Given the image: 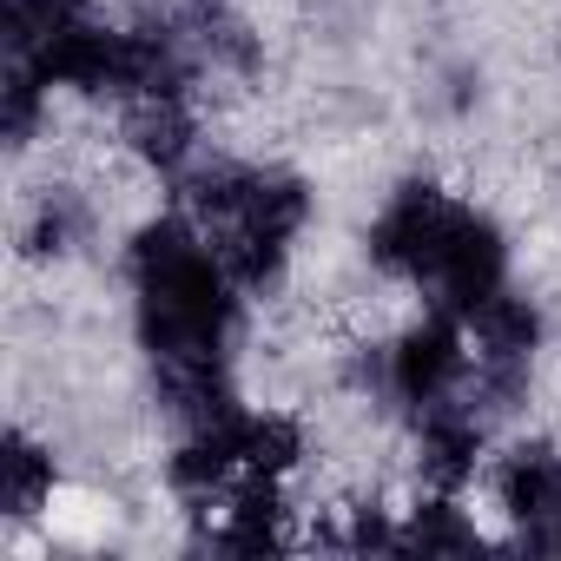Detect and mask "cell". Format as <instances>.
I'll return each instance as SVG.
<instances>
[{"label": "cell", "mask_w": 561, "mask_h": 561, "mask_svg": "<svg viewBox=\"0 0 561 561\" xmlns=\"http://www.w3.org/2000/svg\"><path fill=\"white\" fill-rule=\"evenodd\" d=\"M133 285H139V331L159 364L218 357L231 331V264L198 244L185 218H152L133 238Z\"/></svg>", "instance_id": "cell-1"}, {"label": "cell", "mask_w": 561, "mask_h": 561, "mask_svg": "<svg viewBox=\"0 0 561 561\" xmlns=\"http://www.w3.org/2000/svg\"><path fill=\"white\" fill-rule=\"evenodd\" d=\"M449 218H456V205H449L436 185H403V192L377 211V225H370V264L390 271V277H430Z\"/></svg>", "instance_id": "cell-2"}, {"label": "cell", "mask_w": 561, "mask_h": 561, "mask_svg": "<svg viewBox=\"0 0 561 561\" xmlns=\"http://www.w3.org/2000/svg\"><path fill=\"white\" fill-rule=\"evenodd\" d=\"M502 277H508V244H502V231H495L482 211L456 205V218H449V231H443V251H436V271H430V285H436L462 318H476V311L502 291Z\"/></svg>", "instance_id": "cell-3"}, {"label": "cell", "mask_w": 561, "mask_h": 561, "mask_svg": "<svg viewBox=\"0 0 561 561\" xmlns=\"http://www.w3.org/2000/svg\"><path fill=\"white\" fill-rule=\"evenodd\" d=\"M462 364H469V351H462V331L449 324V318H423V324H410L403 337H397V351H390V390L403 397V403H443L449 390H456V377H462Z\"/></svg>", "instance_id": "cell-4"}, {"label": "cell", "mask_w": 561, "mask_h": 561, "mask_svg": "<svg viewBox=\"0 0 561 561\" xmlns=\"http://www.w3.org/2000/svg\"><path fill=\"white\" fill-rule=\"evenodd\" d=\"M495 495L515 522L541 528V522H561V456L548 449H515L495 476Z\"/></svg>", "instance_id": "cell-5"}, {"label": "cell", "mask_w": 561, "mask_h": 561, "mask_svg": "<svg viewBox=\"0 0 561 561\" xmlns=\"http://www.w3.org/2000/svg\"><path fill=\"white\" fill-rule=\"evenodd\" d=\"M476 456H482V423L469 410L430 403V416H423V476L462 482V476H476Z\"/></svg>", "instance_id": "cell-6"}, {"label": "cell", "mask_w": 561, "mask_h": 561, "mask_svg": "<svg viewBox=\"0 0 561 561\" xmlns=\"http://www.w3.org/2000/svg\"><path fill=\"white\" fill-rule=\"evenodd\" d=\"M285 508H277V476H251L231 508H225V528H218V548H238V554H264V548H285Z\"/></svg>", "instance_id": "cell-7"}, {"label": "cell", "mask_w": 561, "mask_h": 561, "mask_svg": "<svg viewBox=\"0 0 561 561\" xmlns=\"http://www.w3.org/2000/svg\"><path fill=\"white\" fill-rule=\"evenodd\" d=\"M54 495V456L27 436H8V456H0V502L8 515H34Z\"/></svg>", "instance_id": "cell-8"}, {"label": "cell", "mask_w": 561, "mask_h": 561, "mask_svg": "<svg viewBox=\"0 0 561 561\" xmlns=\"http://www.w3.org/2000/svg\"><path fill=\"white\" fill-rule=\"evenodd\" d=\"M305 456V430L291 416H244V476H285Z\"/></svg>", "instance_id": "cell-9"}, {"label": "cell", "mask_w": 561, "mask_h": 561, "mask_svg": "<svg viewBox=\"0 0 561 561\" xmlns=\"http://www.w3.org/2000/svg\"><path fill=\"white\" fill-rule=\"evenodd\" d=\"M139 152H146L159 172L185 165V152H192V119L179 113V100H146V113H139Z\"/></svg>", "instance_id": "cell-10"}, {"label": "cell", "mask_w": 561, "mask_h": 561, "mask_svg": "<svg viewBox=\"0 0 561 561\" xmlns=\"http://www.w3.org/2000/svg\"><path fill=\"white\" fill-rule=\"evenodd\" d=\"M67 21H80V0H8V34H14L21 54H34Z\"/></svg>", "instance_id": "cell-11"}, {"label": "cell", "mask_w": 561, "mask_h": 561, "mask_svg": "<svg viewBox=\"0 0 561 561\" xmlns=\"http://www.w3.org/2000/svg\"><path fill=\"white\" fill-rule=\"evenodd\" d=\"M410 548H476V528H469V522H456V508H449V502H430V508H416Z\"/></svg>", "instance_id": "cell-12"}]
</instances>
